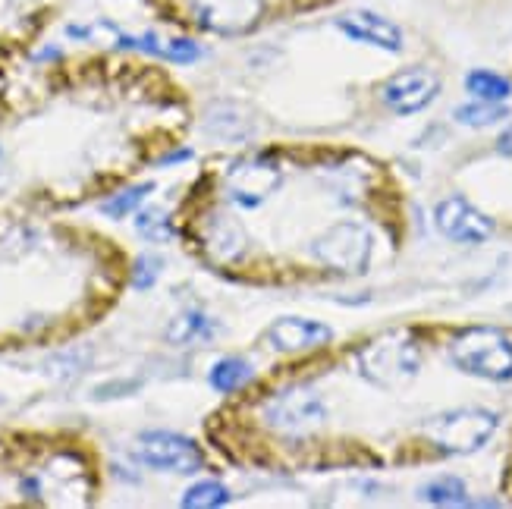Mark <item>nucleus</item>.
Masks as SVG:
<instances>
[{
	"label": "nucleus",
	"mask_w": 512,
	"mask_h": 509,
	"mask_svg": "<svg viewBox=\"0 0 512 509\" xmlns=\"http://www.w3.org/2000/svg\"><path fill=\"white\" fill-rule=\"evenodd\" d=\"M136 456L145 466L158 472H176V475H192L202 469V450H198L189 437L173 434V431H145L139 434Z\"/></svg>",
	"instance_id": "obj_4"
},
{
	"label": "nucleus",
	"mask_w": 512,
	"mask_h": 509,
	"mask_svg": "<svg viewBox=\"0 0 512 509\" xmlns=\"http://www.w3.org/2000/svg\"><path fill=\"white\" fill-rule=\"evenodd\" d=\"M148 192H151L148 183H145V186H136V189H126V192H120V195L110 198V202H104L101 211L110 214V217H123V214H129L132 208H139V205H142V198H145Z\"/></svg>",
	"instance_id": "obj_20"
},
{
	"label": "nucleus",
	"mask_w": 512,
	"mask_h": 509,
	"mask_svg": "<svg viewBox=\"0 0 512 509\" xmlns=\"http://www.w3.org/2000/svg\"><path fill=\"white\" fill-rule=\"evenodd\" d=\"M214 334V321L202 312H183L180 318H173V324L167 327V340L176 346H186L192 340H205Z\"/></svg>",
	"instance_id": "obj_13"
},
{
	"label": "nucleus",
	"mask_w": 512,
	"mask_h": 509,
	"mask_svg": "<svg viewBox=\"0 0 512 509\" xmlns=\"http://www.w3.org/2000/svg\"><path fill=\"white\" fill-rule=\"evenodd\" d=\"M327 415L324 400L308 387H289L264 403V422L277 431H299Z\"/></svg>",
	"instance_id": "obj_6"
},
{
	"label": "nucleus",
	"mask_w": 512,
	"mask_h": 509,
	"mask_svg": "<svg viewBox=\"0 0 512 509\" xmlns=\"http://www.w3.org/2000/svg\"><path fill=\"white\" fill-rule=\"evenodd\" d=\"M280 167L274 161H252L233 173V198L242 208H255L264 195L280 186Z\"/></svg>",
	"instance_id": "obj_12"
},
{
	"label": "nucleus",
	"mask_w": 512,
	"mask_h": 509,
	"mask_svg": "<svg viewBox=\"0 0 512 509\" xmlns=\"http://www.w3.org/2000/svg\"><path fill=\"white\" fill-rule=\"evenodd\" d=\"M494 431H497V415L484 412V409L450 412V415L434 418L428 425L431 440L447 453H472V450L484 447Z\"/></svg>",
	"instance_id": "obj_2"
},
{
	"label": "nucleus",
	"mask_w": 512,
	"mask_h": 509,
	"mask_svg": "<svg viewBox=\"0 0 512 509\" xmlns=\"http://www.w3.org/2000/svg\"><path fill=\"white\" fill-rule=\"evenodd\" d=\"M469 491H465V484L453 475H443V478H434L428 481L425 488H421V497H425L428 503H437V506H462L469 503V497H465Z\"/></svg>",
	"instance_id": "obj_15"
},
{
	"label": "nucleus",
	"mask_w": 512,
	"mask_h": 509,
	"mask_svg": "<svg viewBox=\"0 0 512 509\" xmlns=\"http://www.w3.org/2000/svg\"><path fill=\"white\" fill-rule=\"evenodd\" d=\"M337 29L343 35H349L352 41L374 44V48H381V51H399V48H403V32H399L396 22H390L381 13H371V10L346 13L343 19H337Z\"/></svg>",
	"instance_id": "obj_10"
},
{
	"label": "nucleus",
	"mask_w": 512,
	"mask_h": 509,
	"mask_svg": "<svg viewBox=\"0 0 512 509\" xmlns=\"http://www.w3.org/2000/svg\"><path fill=\"white\" fill-rule=\"evenodd\" d=\"M497 151H500V154H506V158H512V126H509V129L503 132V136L497 139Z\"/></svg>",
	"instance_id": "obj_22"
},
{
	"label": "nucleus",
	"mask_w": 512,
	"mask_h": 509,
	"mask_svg": "<svg viewBox=\"0 0 512 509\" xmlns=\"http://www.w3.org/2000/svg\"><path fill=\"white\" fill-rule=\"evenodd\" d=\"M330 327L308 321V318H277L267 327V340L280 352H305V349H321L330 343Z\"/></svg>",
	"instance_id": "obj_11"
},
{
	"label": "nucleus",
	"mask_w": 512,
	"mask_h": 509,
	"mask_svg": "<svg viewBox=\"0 0 512 509\" xmlns=\"http://www.w3.org/2000/svg\"><path fill=\"white\" fill-rule=\"evenodd\" d=\"M136 230L148 239V242H167L173 236V227L164 211H142L136 217Z\"/></svg>",
	"instance_id": "obj_19"
},
{
	"label": "nucleus",
	"mask_w": 512,
	"mask_h": 509,
	"mask_svg": "<svg viewBox=\"0 0 512 509\" xmlns=\"http://www.w3.org/2000/svg\"><path fill=\"white\" fill-rule=\"evenodd\" d=\"M440 92V79L437 73L425 70V66H412V70L396 73L384 82L381 88V98L384 104L393 110V114H418L425 110Z\"/></svg>",
	"instance_id": "obj_8"
},
{
	"label": "nucleus",
	"mask_w": 512,
	"mask_h": 509,
	"mask_svg": "<svg viewBox=\"0 0 512 509\" xmlns=\"http://www.w3.org/2000/svg\"><path fill=\"white\" fill-rule=\"evenodd\" d=\"M158 277H161V261L151 255H142L136 261V271H132V286H136V290H151Z\"/></svg>",
	"instance_id": "obj_21"
},
{
	"label": "nucleus",
	"mask_w": 512,
	"mask_h": 509,
	"mask_svg": "<svg viewBox=\"0 0 512 509\" xmlns=\"http://www.w3.org/2000/svg\"><path fill=\"white\" fill-rule=\"evenodd\" d=\"M195 13L205 29L220 35H236L258 22L261 0H198Z\"/></svg>",
	"instance_id": "obj_9"
},
{
	"label": "nucleus",
	"mask_w": 512,
	"mask_h": 509,
	"mask_svg": "<svg viewBox=\"0 0 512 509\" xmlns=\"http://www.w3.org/2000/svg\"><path fill=\"white\" fill-rule=\"evenodd\" d=\"M311 252H315V258L324 261L327 268L359 274L365 271V264L371 258V236L359 224H337L315 239Z\"/></svg>",
	"instance_id": "obj_5"
},
{
	"label": "nucleus",
	"mask_w": 512,
	"mask_h": 509,
	"mask_svg": "<svg viewBox=\"0 0 512 509\" xmlns=\"http://www.w3.org/2000/svg\"><path fill=\"white\" fill-rule=\"evenodd\" d=\"M453 362L484 381H509L512 378V343L500 330L475 327L465 330L453 343Z\"/></svg>",
	"instance_id": "obj_1"
},
{
	"label": "nucleus",
	"mask_w": 512,
	"mask_h": 509,
	"mask_svg": "<svg viewBox=\"0 0 512 509\" xmlns=\"http://www.w3.org/2000/svg\"><path fill=\"white\" fill-rule=\"evenodd\" d=\"M189 158V151H176V154H170V158H164L161 164H173V161H186Z\"/></svg>",
	"instance_id": "obj_23"
},
{
	"label": "nucleus",
	"mask_w": 512,
	"mask_h": 509,
	"mask_svg": "<svg viewBox=\"0 0 512 509\" xmlns=\"http://www.w3.org/2000/svg\"><path fill=\"white\" fill-rule=\"evenodd\" d=\"M509 114V110L500 104V101H478V104H465L456 110V120L465 123V126H494L500 123L503 117Z\"/></svg>",
	"instance_id": "obj_18"
},
{
	"label": "nucleus",
	"mask_w": 512,
	"mask_h": 509,
	"mask_svg": "<svg viewBox=\"0 0 512 509\" xmlns=\"http://www.w3.org/2000/svg\"><path fill=\"white\" fill-rule=\"evenodd\" d=\"M208 381H211V387L220 390V393H233V390H239L242 384H249V381H252V368H249V362H242V359H220V362L211 368Z\"/></svg>",
	"instance_id": "obj_14"
},
{
	"label": "nucleus",
	"mask_w": 512,
	"mask_h": 509,
	"mask_svg": "<svg viewBox=\"0 0 512 509\" xmlns=\"http://www.w3.org/2000/svg\"><path fill=\"white\" fill-rule=\"evenodd\" d=\"M465 88H469V92L478 101H503L512 92V85L503 76L491 73V70H475V73H469V79H465Z\"/></svg>",
	"instance_id": "obj_16"
},
{
	"label": "nucleus",
	"mask_w": 512,
	"mask_h": 509,
	"mask_svg": "<svg viewBox=\"0 0 512 509\" xmlns=\"http://www.w3.org/2000/svg\"><path fill=\"white\" fill-rule=\"evenodd\" d=\"M362 374L377 387H393L415 378L418 349L406 340H377L359 352Z\"/></svg>",
	"instance_id": "obj_3"
},
{
	"label": "nucleus",
	"mask_w": 512,
	"mask_h": 509,
	"mask_svg": "<svg viewBox=\"0 0 512 509\" xmlns=\"http://www.w3.org/2000/svg\"><path fill=\"white\" fill-rule=\"evenodd\" d=\"M230 503V491L217 481H198L183 494V506L189 509H217Z\"/></svg>",
	"instance_id": "obj_17"
},
{
	"label": "nucleus",
	"mask_w": 512,
	"mask_h": 509,
	"mask_svg": "<svg viewBox=\"0 0 512 509\" xmlns=\"http://www.w3.org/2000/svg\"><path fill=\"white\" fill-rule=\"evenodd\" d=\"M434 220L443 236L453 242H465V246H478V242L491 239L494 233V220L484 211H478L469 198H462V195L443 198L434 211Z\"/></svg>",
	"instance_id": "obj_7"
}]
</instances>
